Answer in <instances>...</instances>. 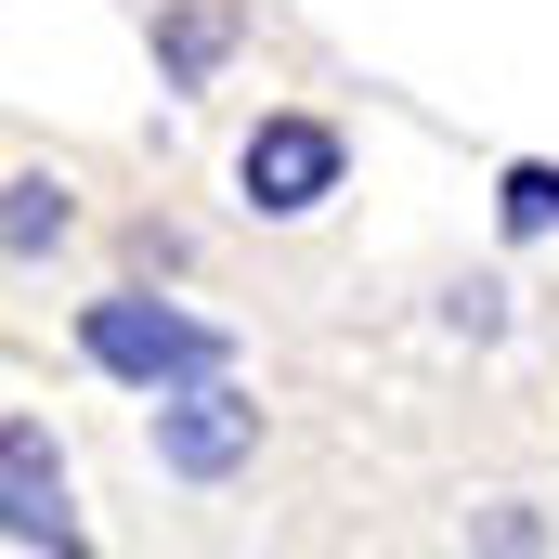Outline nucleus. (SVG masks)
<instances>
[{"instance_id": "nucleus-1", "label": "nucleus", "mask_w": 559, "mask_h": 559, "mask_svg": "<svg viewBox=\"0 0 559 559\" xmlns=\"http://www.w3.org/2000/svg\"><path fill=\"white\" fill-rule=\"evenodd\" d=\"M66 352H79L92 378H118L131 404L195 391V378H235V325H209V312H182V299H156V286L79 299V312H66Z\"/></svg>"}, {"instance_id": "nucleus-2", "label": "nucleus", "mask_w": 559, "mask_h": 559, "mask_svg": "<svg viewBox=\"0 0 559 559\" xmlns=\"http://www.w3.org/2000/svg\"><path fill=\"white\" fill-rule=\"evenodd\" d=\"M338 195H352V131L325 105H261L235 143V209L286 235V222H325Z\"/></svg>"}, {"instance_id": "nucleus-3", "label": "nucleus", "mask_w": 559, "mask_h": 559, "mask_svg": "<svg viewBox=\"0 0 559 559\" xmlns=\"http://www.w3.org/2000/svg\"><path fill=\"white\" fill-rule=\"evenodd\" d=\"M261 391H235V378H195V391H156L143 404V455H156V481H182V495H222V481H248L261 468Z\"/></svg>"}, {"instance_id": "nucleus-4", "label": "nucleus", "mask_w": 559, "mask_h": 559, "mask_svg": "<svg viewBox=\"0 0 559 559\" xmlns=\"http://www.w3.org/2000/svg\"><path fill=\"white\" fill-rule=\"evenodd\" d=\"M0 547H13V559H79V547H92V521H79V468H66V442H52L39 404L0 417Z\"/></svg>"}, {"instance_id": "nucleus-5", "label": "nucleus", "mask_w": 559, "mask_h": 559, "mask_svg": "<svg viewBox=\"0 0 559 559\" xmlns=\"http://www.w3.org/2000/svg\"><path fill=\"white\" fill-rule=\"evenodd\" d=\"M66 248H79V182L66 169H13L0 182V261H13V286H39Z\"/></svg>"}, {"instance_id": "nucleus-6", "label": "nucleus", "mask_w": 559, "mask_h": 559, "mask_svg": "<svg viewBox=\"0 0 559 559\" xmlns=\"http://www.w3.org/2000/svg\"><path fill=\"white\" fill-rule=\"evenodd\" d=\"M222 66H235V0H156V92L195 105L222 92Z\"/></svg>"}, {"instance_id": "nucleus-7", "label": "nucleus", "mask_w": 559, "mask_h": 559, "mask_svg": "<svg viewBox=\"0 0 559 559\" xmlns=\"http://www.w3.org/2000/svg\"><path fill=\"white\" fill-rule=\"evenodd\" d=\"M495 235H508V248L559 235V156H508V169H495Z\"/></svg>"}, {"instance_id": "nucleus-8", "label": "nucleus", "mask_w": 559, "mask_h": 559, "mask_svg": "<svg viewBox=\"0 0 559 559\" xmlns=\"http://www.w3.org/2000/svg\"><path fill=\"white\" fill-rule=\"evenodd\" d=\"M455 534H468V547H559V521L534 508V495H481V508H468Z\"/></svg>"}, {"instance_id": "nucleus-9", "label": "nucleus", "mask_w": 559, "mask_h": 559, "mask_svg": "<svg viewBox=\"0 0 559 559\" xmlns=\"http://www.w3.org/2000/svg\"><path fill=\"white\" fill-rule=\"evenodd\" d=\"M442 325H455V338H481V352H495V338H508V286H495V274H468V286H442Z\"/></svg>"}]
</instances>
